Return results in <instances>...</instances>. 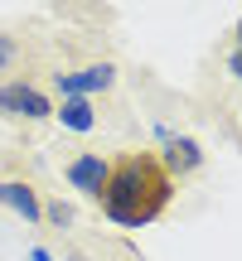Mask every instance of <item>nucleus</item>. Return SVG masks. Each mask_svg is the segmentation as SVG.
<instances>
[{"instance_id":"0eeeda50","label":"nucleus","mask_w":242,"mask_h":261,"mask_svg":"<svg viewBox=\"0 0 242 261\" xmlns=\"http://www.w3.org/2000/svg\"><path fill=\"white\" fill-rule=\"evenodd\" d=\"M54 116H58V126H63V130H78V136L97 126V112H92V102H87V97H58Z\"/></svg>"},{"instance_id":"20e7f679","label":"nucleus","mask_w":242,"mask_h":261,"mask_svg":"<svg viewBox=\"0 0 242 261\" xmlns=\"http://www.w3.org/2000/svg\"><path fill=\"white\" fill-rule=\"evenodd\" d=\"M107 174H112V155L83 150V155H73V160H68V184H73L78 194H87L92 203L102 198V184H107Z\"/></svg>"},{"instance_id":"9d476101","label":"nucleus","mask_w":242,"mask_h":261,"mask_svg":"<svg viewBox=\"0 0 242 261\" xmlns=\"http://www.w3.org/2000/svg\"><path fill=\"white\" fill-rule=\"evenodd\" d=\"M228 73L242 83V48H233V54H228Z\"/></svg>"},{"instance_id":"f03ea898","label":"nucleus","mask_w":242,"mask_h":261,"mask_svg":"<svg viewBox=\"0 0 242 261\" xmlns=\"http://www.w3.org/2000/svg\"><path fill=\"white\" fill-rule=\"evenodd\" d=\"M0 112L5 116H29V121H49V116H54V102H49L34 83L10 77V83H0Z\"/></svg>"},{"instance_id":"9b49d317","label":"nucleus","mask_w":242,"mask_h":261,"mask_svg":"<svg viewBox=\"0 0 242 261\" xmlns=\"http://www.w3.org/2000/svg\"><path fill=\"white\" fill-rule=\"evenodd\" d=\"M29 261H54V256H49L44 247H34V252H29Z\"/></svg>"},{"instance_id":"f8f14e48","label":"nucleus","mask_w":242,"mask_h":261,"mask_svg":"<svg viewBox=\"0 0 242 261\" xmlns=\"http://www.w3.org/2000/svg\"><path fill=\"white\" fill-rule=\"evenodd\" d=\"M233 39H237V48H242V19H237V24H233Z\"/></svg>"},{"instance_id":"f257e3e1","label":"nucleus","mask_w":242,"mask_h":261,"mask_svg":"<svg viewBox=\"0 0 242 261\" xmlns=\"http://www.w3.org/2000/svg\"><path fill=\"white\" fill-rule=\"evenodd\" d=\"M175 198V179L165 174L155 150H121L112 155V174L102 184V208L107 223L116 227H150Z\"/></svg>"},{"instance_id":"7ed1b4c3","label":"nucleus","mask_w":242,"mask_h":261,"mask_svg":"<svg viewBox=\"0 0 242 261\" xmlns=\"http://www.w3.org/2000/svg\"><path fill=\"white\" fill-rule=\"evenodd\" d=\"M160 165H165L170 179H189V174L204 169V150H199V140H189V136L160 130Z\"/></svg>"},{"instance_id":"6e6552de","label":"nucleus","mask_w":242,"mask_h":261,"mask_svg":"<svg viewBox=\"0 0 242 261\" xmlns=\"http://www.w3.org/2000/svg\"><path fill=\"white\" fill-rule=\"evenodd\" d=\"M44 218L54 227H68V223H73V208H68V203H44Z\"/></svg>"},{"instance_id":"1a4fd4ad","label":"nucleus","mask_w":242,"mask_h":261,"mask_svg":"<svg viewBox=\"0 0 242 261\" xmlns=\"http://www.w3.org/2000/svg\"><path fill=\"white\" fill-rule=\"evenodd\" d=\"M10 58H19V44H15V34H0V73L10 68Z\"/></svg>"},{"instance_id":"ddd939ff","label":"nucleus","mask_w":242,"mask_h":261,"mask_svg":"<svg viewBox=\"0 0 242 261\" xmlns=\"http://www.w3.org/2000/svg\"><path fill=\"white\" fill-rule=\"evenodd\" d=\"M68 261H87V256H83V252H68Z\"/></svg>"},{"instance_id":"39448f33","label":"nucleus","mask_w":242,"mask_h":261,"mask_svg":"<svg viewBox=\"0 0 242 261\" xmlns=\"http://www.w3.org/2000/svg\"><path fill=\"white\" fill-rule=\"evenodd\" d=\"M112 83H116V63H87L78 73H58L54 77L58 97H92V92H107Z\"/></svg>"},{"instance_id":"423d86ee","label":"nucleus","mask_w":242,"mask_h":261,"mask_svg":"<svg viewBox=\"0 0 242 261\" xmlns=\"http://www.w3.org/2000/svg\"><path fill=\"white\" fill-rule=\"evenodd\" d=\"M0 203L15 208L25 223H39V218H44V198H39V189L25 184V179H0Z\"/></svg>"}]
</instances>
